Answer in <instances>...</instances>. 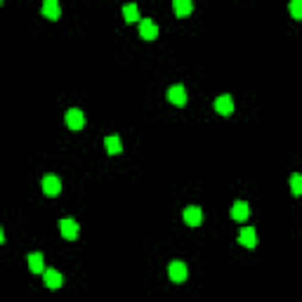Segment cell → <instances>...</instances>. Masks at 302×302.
Returning <instances> with one entry per match:
<instances>
[{
	"mask_svg": "<svg viewBox=\"0 0 302 302\" xmlns=\"http://www.w3.org/2000/svg\"><path fill=\"white\" fill-rule=\"evenodd\" d=\"M59 231H62V236L66 241H76L80 234V227L76 220H68V217H64L62 222H59Z\"/></svg>",
	"mask_w": 302,
	"mask_h": 302,
	"instance_id": "obj_1",
	"label": "cell"
},
{
	"mask_svg": "<svg viewBox=\"0 0 302 302\" xmlns=\"http://www.w3.org/2000/svg\"><path fill=\"white\" fill-rule=\"evenodd\" d=\"M43 191H45V196H59V194H62V182H59V177H55V175H45L43 177Z\"/></svg>",
	"mask_w": 302,
	"mask_h": 302,
	"instance_id": "obj_2",
	"label": "cell"
},
{
	"mask_svg": "<svg viewBox=\"0 0 302 302\" xmlns=\"http://www.w3.org/2000/svg\"><path fill=\"white\" fill-rule=\"evenodd\" d=\"M187 265L184 262H170V267H168V276H170V281H175V284H182L187 278Z\"/></svg>",
	"mask_w": 302,
	"mask_h": 302,
	"instance_id": "obj_3",
	"label": "cell"
},
{
	"mask_svg": "<svg viewBox=\"0 0 302 302\" xmlns=\"http://www.w3.org/2000/svg\"><path fill=\"white\" fill-rule=\"evenodd\" d=\"M140 36H142L144 40H154V38H158V26H156V21L142 19V21H140Z\"/></svg>",
	"mask_w": 302,
	"mask_h": 302,
	"instance_id": "obj_4",
	"label": "cell"
},
{
	"mask_svg": "<svg viewBox=\"0 0 302 302\" xmlns=\"http://www.w3.org/2000/svg\"><path fill=\"white\" fill-rule=\"evenodd\" d=\"M66 125L71 130H83V125H85V116H83V111H80V109H68L66 111Z\"/></svg>",
	"mask_w": 302,
	"mask_h": 302,
	"instance_id": "obj_5",
	"label": "cell"
},
{
	"mask_svg": "<svg viewBox=\"0 0 302 302\" xmlns=\"http://www.w3.org/2000/svg\"><path fill=\"white\" fill-rule=\"evenodd\" d=\"M215 111L222 113V116H229V113H234V99L229 97V95H220L215 99Z\"/></svg>",
	"mask_w": 302,
	"mask_h": 302,
	"instance_id": "obj_6",
	"label": "cell"
},
{
	"mask_svg": "<svg viewBox=\"0 0 302 302\" xmlns=\"http://www.w3.org/2000/svg\"><path fill=\"white\" fill-rule=\"evenodd\" d=\"M43 14L52 21L62 17V7H59V0H43Z\"/></svg>",
	"mask_w": 302,
	"mask_h": 302,
	"instance_id": "obj_7",
	"label": "cell"
},
{
	"mask_svg": "<svg viewBox=\"0 0 302 302\" xmlns=\"http://www.w3.org/2000/svg\"><path fill=\"white\" fill-rule=\"evenodd\" d=\"M43 281H45V286L52 288V290L62 288V274H59L57 269H45L43 271Z\"/></svg>",
	"mask_w": 302,
	"mask_h": 302,
	"instance_id": "obj_8",
	"label": "cell"
},
{
	"mask_svg": "<svg viewBox=\"0 0 302 302\" xmlns=\"http://www.w3.org/2000/svg\"><path fill=\"white\" fill-rule=\"evenodd\" d=\"M168 99L177 106H184L187 104V92H184V85H173L168 90Z\"/></svg>",
	"mask_w": 302,
	"mask_h": 302,
	"instance_id": "obj_9",
	"label": "cell"
},
{
	"mask_svg": "<svg viewBox=\"0 0 302 302\" xmlns=\"http://www.w3.org/2000/svg\"><path fill=\"white\" fill-rule=\"evenodd\" d=\"M201 220H203V213H201V208H196V205H189V208L184 210V222L189 224V227H198V224H201Z\"/></svg>",
	"mask_w": 302,
	"mask_h": 302,
	"instance_id": "obj_10",
	"label": "cell"
},
{
	"mask_svg": "<svg viewBox=\"0 0 302 302\" xmlns=\"http://www.w3.org/2000/svg\"><path fill=\"white\" fill-rule=\"evenodd\" d=\"M248 215H250V208H248L246 201H236L234 208H231V220H236V222H246Z\"/></svg>",
	"mask_w": 302,
	"mask_h": 302,
	"instance_id": "obj_11",
	"label": "cell"
},
{
	"mask_svg": "<svg viewBox=\"0 0 302 302\" xmlns=\"http://www.w3.org/2000/svg\"><path fill=\"white\" fill-rule=\"evenodd\" d=\"M239 243H241V246H246V248H255V246H258V234H255V229L253 227L243 229V231L239 234Z\"/></svg>",
	"mask_w": 302,
	"mask_h": 302,
	"instance_id": "obj_12",
	"label": "cell"
},
{
	"mask_svg": "<svg viewBox=\"0 0 302 302\" xmlns=\"http://www.w3.org/2000/svg\"><path fill=\"white\" fill-rule=\"evenodd\" d=\"M173 10L177 17H189L191 10H194V3L191 0H173Z\"/></svg>",
	"mask_w": 302,
	"mask_h": 302,
	"instance_id": "obj_13",
	"label": "cell"
},
{
	"mask_svg": "<svg viewBox=\"0 0 302 302\" xmlns=\"http://www.w3.org/2000/svg\"><path fill=\"white\" fill-rule=\"evenodd\" d=\"M104 144H106V151H109L111 156H118L121 151H123V144H121V137L118 135H109L104 140Z\"/></svg>",
	"mask_w": 302,
	"mask_h": 302,
	"instance_id": "obj_14",
	"label": "cell"
},
{
	"mask_svg": "<svg viewBox=\"0 0 302 302\" xmlns=\"http://www.w3.org/2000/svg\"><path fill=\"white\" fill-rule=\"evenodd\" d=\"M29 269H31L33 274H40V271H45L43 253H31V255H29Z\"/></svg>",
	"mask_w": 302,
	"mask_h": 302,
	"instance_id": "obj_15",
	"label": "cell"
},
{
	"mask_svg": "<svg viewBox=\"0 0 302 302\" xmlns=\"http://www.w3.org/2000/svg\"><path fill=\"white\" fill-rule=\"evenodd\" d=\"M123 17H125V21H130V24L140 19V10H137L135 3H130V5H125V7H123Z\"/></svg>",
	"mask_w": 302,
	"mask_h": 302,
	"instance_id": "obj_16",
	"label": "cell"
},
{
	"mask_svg": "<svg viewBox=\"0 0 302 302\" xmlns=\"http://www.w3.org/2000/svg\"><path fill=\"white\" fill-rule=\"evenodd\" d=\"M290 191H293V196H302V175L290 177Z\"/></svg>",
	"mask_w": 302,
	"mask_h": 302,
	"instance_id": "obj_17",
	"label": "cell"
},
{
	"mask_svg": "<svg viewBox=\"0 0 302 302\" xmlns=\"http://www.w3.org/2000/svg\"><path fill=\"white\" fill-rule=\"evenodd\" d=\"M288 10H290V14H293V19L302 21V0H290Z\"/></svg>",
	"mask_w": 302,
	"mask_h": 302,
	"instance_id": "obj_18",
	"label": "cell"
}]
</instances>
